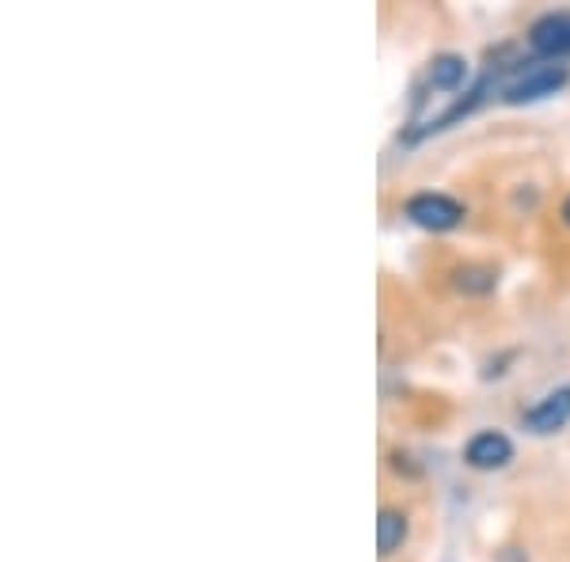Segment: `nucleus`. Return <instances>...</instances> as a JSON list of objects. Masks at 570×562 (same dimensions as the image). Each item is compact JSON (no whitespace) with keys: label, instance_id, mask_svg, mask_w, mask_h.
I'll use <instances>...</instances> for the list:
<instances>
[{"label":"nucleus","instance_id":"f257e3e1","mask_svg":"<svg viewBox=\"0 0 570 562\" xmlns=\"http://www.w3.org/2000/svg\"><path fill=\"white\" fill-rule=\"evenodd\" d=\"M567 80H570V69L559 66V61H529V66L502 88V99L513 107L537 103V99H544V96H556Z\"/></svg>","mask_w":570,"mask_h":562},{"label":"nucleus","instance_id":"f03ea898","mask_svg":"<svg viewBox=\"0 0 570 562\" xmlns=\"http://www.w3.org/2000/svg\"><path fill=\"white\" fill-rule=\"evenodd\" d=\"M407 217L411 225L426 228V233H453L464 220V206L456 198L441 195V190H422V195L407 198Z\"/></svg>","mask_w":570,"mask_h":562},{"label":"nucleus","instance_id":"7ed1b4c3","mask_svg":"<svg viewBox=\"0 0 570 562\" xmlns=\"http://www.w3.org/2000/svg\"><path fill=\"white\" fill-rule=\"evenodd\" d=\"M513 460V441L502 430H480L464 445V464L472 472H499Z\"/></svg>","mask_w":570,"mask_h":562},{"label":"nucleus","instance_id":"20e7f679","mask_svg":"<svg viewBox=\"0 0 570 562\" xmlns=\"http://www.w3.org/2000/svg\"><path fill=\"white\" fill-rule=\"evenodd\" d=\"M529 46L544 61H559L570 53V12H544L529 27Z\"/></svg>","mask_w":570,"mask_h":562},{"label":"nucleus","instance_id":"39448f33","mask_svg":"<svg viewBox=\"0 0 570 562\" xmlns=\"http://www.w3.org/2000/svg\"><path fill=\"white\" fill-rule=\"evenodd\" d=\"M570 422V388H556L548 392L540 403H532V407L521 414V426L529 433H537V437H548V433H559Z\"/></svg>","mask_w":570,"mask_h":562},{"label":"nucleus","instance_id":"423d86ee","mask_svg":"<svg viewBox=\"0 0 570 562\" xmlns=\"http://www.w3.org/2000/svg\"><path fill=\"white\" fill-rule=\"evenodd\" d=\"M407 536H411L407 513L395 510V505H384L381 517H376V551H381V559H392L407 543Z\"/></svg>","mask_w":570,"mask_h":562},{"label":"nucleus","instance_id":"0eeeda50","mask_svg":"<svg viewBox=\"0 0 570 562\" xmlns=\"http://www.w3.org/2000/svg\"><path fill=\"white\" fill-rule=\"evenodd\" d=\"M430 88L438 91H456L468 80V61L461 53H438L434 61H430Z\"/></svg>","mask_w":570,"mask_h":562},{"label":"nucleus","instance_id":"6e6552de","mask_svg":"<svg viewBox=\"0 0 570 562\" xmlns=\"http://www.w3.org/2000/svg\"><path fill=\"white\" fill-rule=\"evenodd\" d=\"M499 278H494L491 266H461L456 270V289L461 293H475V297H483V293H491Z\"/></svg>","mask_w":570,"mask_h":562},{"label":"nucleus","instance_id":"1a4fd4ad","mask_svg":"<svg viewBox=\"0 0 570 562\" xmlns=\"http://www.w3.org/2000/svg\"><path fill=\"white\" fill-rule=\"evenodd\" d=\"M563 220H567V225H570V198L563 201Z\"/></svg>","mask_w":570,"mask_h":562}]
</instances>
